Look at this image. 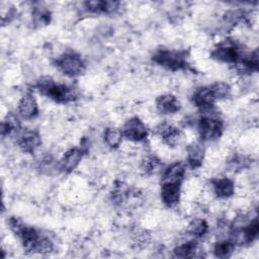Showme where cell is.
Segmentation results:
<instances>
[{
    "mask_svg": "<svg viewBox=\"0 0 259 259\" xmlns=\"http://www.w3.org/2000/svg\"><path fill=\"white\" fill-rule=\"evenodd\" d=\"M34 87L41 95L57 103L67 104L75 101L78 98V94L75 88L63 83L56 82L51 76L39 77Z\"/></svg>",
    "mask_w": 259,
    "mask_h": 259,
    "instance_id": "6da1fadb",
    "label": "cell"
},
{
    "mask_svg": "<svg viewBox=\"0 0 259 259\" xmlns=\"http://www.w3.org/2000/svg\"><path fill=\"white\" fill-rule=\"evenodd\" d=\"M208 230L209 225L207 221L202 218L192 219L186 227V233L196 240L204 237L208 233Z\"/></svg>",
    "mask_w": 259,
    "mask_h": 259,
    "instance_id": "d6986e66",
    "label": "cell"
},
{
    "mask_svg": "<svg viewBox=\"0 0 259 259\" xmlns=\"http://www.w3.org/2000/svg\"><path fill=\"white\" fill-rule=\"evenodd\" d=\"M205 157V148L201 141L190 144L186 149V163L192 170L200 168Z\"/></svg>",
    "mask_w": 259,
    "mask_h": 259,
    "instance_id": "9a60e30c",
    "label": "cell"
},
{
    "mask_svg": "<svg viewBox=\"0 0 259 259\" xmlns=\"http://www.w3.org/2000/svg\"><path fill=\"white\" fill-rule=\"evenodd\" d=\"M156 135L168 147H177L182 141V132L176 125L169 122H161L156 126Z\"/></svg>",
    "mask_w": 259,
    "mask_h": 259,
    "instance_id": "9c48e42d",
    "label": "cell"
},
{
    "mask_svg": "<svg viewBox=\"0 0 259 259\" xmlns=\"http://www.w3.org/2000/svg\"><path fill=\"white\" fill-rule=\"evenodd\" d=\"M186 174V165L181 161H176L166 167L161 176V183H181Z\"/></svg>",
    "mask_w": 259,
    "mask_h": 259,
    "instance_id": "5bb4252c",
    "label": "cell"
},
{
    "mask_svg": "<svg viewBox=\"0 0 259 259\" xmlns=\"http://www.w3.org/2000/svg\"><path fill=\"white\" fill-rule=\"evenodd\" d=\"M156 108L162 114H174L181 109L178 98L170 93L162 94L156 98Z\"/></svg>",
    "mask_w": 259,
    "mask_h": 259,
    "instance_id": "ac0fdd59",
    "label": "cell"
},
{
    "mask_svg": "<svg viewBox=\"0 0 259 259\" xmlns=\"http://www.w3.org/2000/svg\"><path fill=\"white\" fill-rule=\"evenodd\" d=\"M16 14H17V10L12 5H8L5 10L2 9L1 10V23H2V25H6V24L10 23L15 18Z\"/></svg>",
    "mask_w": 259,
    "mask_h": 259,
    "instance_id": "83f0119b",
    "label": "cell"
},
{
    "mask_svg": "<svg viewBox=\"0 0 259 259\" xmlns=\"http://www.w3.org/2000/svg\"><path fill=\"white\" fill-rule=\"evenodd\" d=\"M87 152L81 147H74L68 149L60 159L58 163V168L64 173H71L79 166L83 157Z\"/></svg>",
    "mask_w": 259,
    "mask_h": 259,
    "instance_id": "ba28073f",
    "label": "cell"
},
{
    "mask_svg": "<svg viewBox=\"0 0 259 259\" xmlns=\"http://www.w3.org/2000/svg\"><path fill=\"white\" fill-rule=\"evenodd\" d=\"M187 52L184 50L160 49L155 52L152 61L169 71H180L188 68Z\"/></svg>",
    "mask_w": 259,
    "mask_h": 259,
    "instance_id": "3957f363",
    "label": "cell"
},
{
    "mask_svg": "<svg viewBox=\"0 0 259 259\" xmlns=\"http://www.w3.org/2000/svg\"><path fill=\"white\" fill-rule=\"evenodd\" d=\"M201 116L197 119L196 127L199 139L202 143L213 142L220 139L224 133V121L219 114L213 112V108L201 111Z\"/></svg>",
    "mask_w": 259,
    "mask_h": 259,
    "instance_id": "7a4b0ae2",
    "label": "cell"
},
{
    "mask_svg": "<svg viewBox=\"0 0 259 259\" xmlns=\"http://www.w3.org/2000/svg\"><path fill=\"white\" fill-rule=\"evenodd\" d=\"M21 130V123L18 118L13 113H8L1 122V136L2 138L15 136Z\"/></svg>",
    "mask_w": 259,
    "mask_h": 259,
    "instance_id": "44dd1931",
    "label": "cell"
},
{
    "mask_svg": "<svg viewBox=\"0 0 259 259\" xmlns=\"http://www.w3.org/2000/svg\"><path fill=\"white\" fill-rule=\"evenodd\" d=\"M210 87H211V89L214 93V96H215L217 100L227 99L231 96V92H232L231 86L226 82L218 81V82L211 84Z\"/></svg>",
    "mask_w": 259,
    "mask_h": 259,
    "instance_id": "484cf974",
    "label": "cell"
},
{
    "mask_svg": "<svg viewBox=\"0 0 259 259\" xmlns=\"http://www.w3.org/2000/svg\"><path fill=\"white\" fill-rule=\"evenodd\" d=\"M55 251V244L54 242L45 236H41L35 246L34 253L39 255H50Z\"/></svg>",
    "mask_w": 259,
    "mask_h": 259,
    "instance_id": "4316f807",
    "label": "cell"
},
{
    "mask_svg": "<svg viewBox=\"0 0 259 259\" xmlns=\"http://www.w3.org/2000/svg\"><path fill=\"white\" fill-rule=\"evenodd\" d=\"M17 112L22 118L26 120L33 119L38 115V103L32 93L27 92L20 97L17 103Z\"/></svg>",
    "mask_w": 259,
    "mask_h": 259,
    "instance_id": "30bf717a",
    "label": "cell"
},
{
    "mask_svg": "<svg viewBox=\"0 0 259 259\" xmlns=\"http://www.w3.org/2000/svg\"><path fill=\"white\" fill-rule=\"evenodd\" d=\"M15 143L17 147L25 154H34L41 145V136L35 130H20L15 135Z\"/></svg>",
    "mask_w": 259,
    "mask_h": 259,
    "instance_id": "52a82bcc",
    "label": "cell"
},
{
    "mask_svg": "<svg viewBox=\"0 0 259 259\" xmlns=\"http://www.w3.org/2000/svg\"><path fill=\"white\" fill-rule=\"evenodd\" d=\"M246 51L242 46L231 38L220 41L210 52V57L221 63L236 65L243 58Z\"/></svg>",
    "mask_w": 259,
    "mask_h": 259,
    "instance_id": "277c9868",
    "label": "cell"
},
{
    "mask_svg": "<svg viewBox=\"0 0 259 259\" xmlns=\"http://www.w3.org/2000/svg\"><path fill=\"white\" fill-rule=\"evenodd\" d=\"M121 2L119 1H86L83 3L84 9L87 12L94 14H113L120 9Z\"/></svg>",
    "mask_w": 259,
    "mask_h": 259,
    "instance_id": "2e32d148",
    "label": "cell"
},
{
    "mask_svg": "<svg viewBox=\"0 0 259 259\" xmlns=\"http://www.w3.org/2000/svg\"><path fill=\"white\" fill-rule=\"evenodd\" d=\"M57 69L67 77L75 78L83 75L86 71L84 59L74 51H66L54 62Z\"/></svg>",
    "mask_w": 259,
    "mask_h": 259,
    "instance_id": "5b68a950",
    "label": "cell"
},
{
    "mask_svg": "<svg viewBox=\"0 0 259 259\" xmlns=\"http://www.w3.org/2000/svg\"><path fill=\"white\" fill-rule=\"evenodd\" d=\"M162 165L160 158L152 153L146 154L141 160V169L147 175H153L157 173Z\"/></svg>",
    "mask_w": 259,
    "mask_h": 259,
    "instance_id": "603a6c76",
    "label": "cell"
},
{
    "mask_svg": "<svg viewBox=\"0 0 259 259\" xmlns=\"http://www.w3.org/2000/svg\"><path fill=\"white\" fill-rule=\"evenodd\" d=\"M121 133L124 139L141 143L147 140L149 136V130L145 122L138 116H133L128 118L121 127Z\"/></svg>",
    "mask_w": 259,
    "mask_h": 259,
    "instance_id": "8992f818",
    "label": "cell"
},
{
    "mask_svg": "<svg viewBox=\"0 0 259 259\" xmlns=\"http://www.w3.org/2000/svg\"><path fill=\"white\" fill-rule=\"evenodd\" d=\"M211 189L214 195L221 199H227L232 197L236 191L235 181L229 177L221 176L210 180Z\"/></svg>",
    "mask_w": 259,
    "mask_h": 259,
    "instance_id": "4fadbf2b",
    "label": "cell"
},
{
    "mask_svg": "<svg viewBox=\"0 0 259 259\" xmlns=\"http://www.w3.org/2000/svg\"><path fill=\"white\" fill-rule=\"evenodd\" d=\"M191 101L197 108L200 109V111H203L213 108L218 100L210 85H208L196 89L191 96Z\"/></svg>",
    "mask_w": 259,
    "mask_h": 259,
    "instance_id": "7c38bea8",
    "label": "cell"
},
{
    "mask_svg": "<svg viewBox=\"0 0 259 259\" xmlns=\"http://www.w3.org/2000/svg\"><path fill=\"white\" fill-rule=\"evenodd\" d=\"M235 245L229 240L224 239L218 241L213 246V254L218 258H228L235 250Z\"/></svg>",
    "mask_w": 259,
    "mask_h": 259,
    "instance_id": "d4e9b609",
    "label": "cell"
},
{
    "mask_svg": "<svg viewBox=\"0 0 259 259\" xmlns=\"http://www.w3.org/2000/svg\"><path fill=\"white\" fill-rule=\"evenodd\" d=\"M181 183H161L160 197L162 203L168 207H176L181 199Z\"/></svg>",
    "mask_w": 259,
    "mask_h": 259,
    "instance_id": "8fae6325",
    "label": "cell"
},
{
    "mask_svg": "<svg viewBox=\"0 0 259 259\" xmlns=\"http://www.w3.org/2000/svg\"><path fill=\"white\" fill-rule=\"evenodd\" d=\"M51 19H52V14L47 7L42 5H37L32 7L31 21L35 27L47 26L48 24H50Z\"/></svg>",
    "mask_w": 259,
    "mask_h": 259,
    "instance_id": "7402d4cb",
    "label": "cell"
},
{
    "mask_svg": "<svg viewBox=\"0 0 259 259\" xmlns=\"http://www.w3.org/2000/svg\"><path fill=\"white\" fill-rule=\"evenodd\" d=\"M173 256L176 258H201L204 257L203 251L199 248L196 239H191L177 245L173 249Z\"/></svg>",
    "mask_w": 259,
    "mask_h": 259,
    "instance_id": "e0dca14e",
    "label": "cell"
},
{
    "mask_svg": "<svg viewBox=\"0 0 259 259\" xmlns=\"http://www.w3.org/2000/svg\"><path fill=\"white\" fill-rule=\"evenodd\" d=\"M122 139L123 136L121 130L114 126L106 127L103 133L104 143L111 149H117L121 145Z\"/></svg>",
    "mask_w": 259,
    "mask_h": 259,
    "instance_id": "cb8c5ba5",
    "label": "cell"
},
{
    "mask_svg": "<svg viewBox=\"0 0 259 259\" xmlns=\"http://www.w3.org/2000/svg\"><path fill=\"white\" fill-rule=\"evenodd\" d=\"M252 164V158L241 153H234L227 161V168L232 172H241Z\"/></svg>",
    "mask_w": 259,
    "mask_h": 259,
    "instance_id": "ffe728a7",
    "label": "cell"
}]
</instances>
